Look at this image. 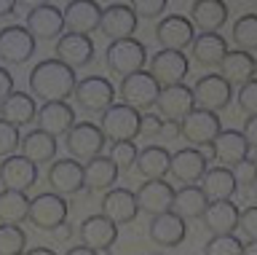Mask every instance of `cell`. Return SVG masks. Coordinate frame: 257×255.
Here are the masks:
<instances>
[{
    "instance_id": "cell-1",
    "label": "cell",
    "mask_w": 257,
    "mask_h": 255,
    "mask_svg": "<svg viewBox=\"0 0 257 255\" xmlns=\"http://www.w3.org/2000/svg\"><path fill=\"white\" fill-rule=\"evenodd\" d=\"M75 70L67 67L59 59H43L30 70V94L35 100L46 102H67V97L75 92Z\"/></svg>"
},
{
    "instance_id": "cell-2",
    "label": "cell",
    "mask_w": 257,
    "mask_h": 255,
    "mask_svg": "<svg viewBox=\"0 0 257 255\" xmlns=\"http://www.w3.org/2000/svg\"><path fill=\"white\" fill-rule=\"evenodd\" d=\"M104 65H107L110 73H115L120 78L142 73L145 65H148V49H145V43L134 41V38L115 41V43L107 46V51H104Z\"/></svg>"
},
{
    "instance_id": "cell-3",
    "label": "cell",
    "mask_w": 257,
    "mask_h": 255,
    "mask_svg": "<svg viewBox=\"0 0 257 255\" xmlns=\"http://www.w3.org/2000/svg\"><path fill=\"white\" fill-rule=\"evenodd\" d=\"M104 142L107 140H104L99 124H91V121H80V124H75L67 134H64L67 153H70V158H75L78 164H88L91 158L102 156Z\"/></svg>"
},
{
    "instance_id": "cell-4",
    "label": "cell",
    "mask_w": 257,
    "mask_h": 255,
    "mask_svg": "<svg viewBox=\"0 0 257 255\" xmlns=\"http://www.w3.org/2000/svg\"><path fill=\"white\" fill-rule=\"evenodd\" d=\"M140 124H142L140 110L128 105H110L102 113L99 129L104 140L110 142H134V137H140Z\"/></svg>"
},
{
    "instance_id": "cell-5",
    "label": "cell",
    "mask_w": 257,
    "mask_h": 255,
    "mask_svg": "<svg viewBox=\"0 0 257 255\" xmlns=\"http://www.w3.org/2000/svg\"><path fill=\"white\" fill-rule=\"evenodd\" d=\"M67 215H70L67 199L54 194V191H46V194H38L35 199H30L27 220L40 231H56L62 223H67Z\"/></svg>"
},
{
    "instance_id": "cell-6",
    "label": "cell",
    "mask_w": 257,
    "mask_h": 255,
    "mask_svg": "<svg viewBox=\"0 0 257 255\" xmlns=\"http://www.w3.org/2000/svg\"><path fill=\"white\" fill-rule=\"evenodd\" d=\"M193 89V100H196L198 110H209V113H220L233 102V86L225 81L220 73H206L201 75Z\"/></svg>"
},
{
    "instance_id": "cell-7",
    "label": "cell",
    "mask_w": 257,
    "mask_h": 255,
    "mask_svg": "<svg viewBox=\"0 0 257 255\" xmlns=\"http://www.w3.org/2000/svg\"><path fill=\"white\" fill-rule=\"evenodd\" d=\"M118 92H120L123 105L140 110V113H142V110H145V113H150V108H156L161 86L156 83V78H153L148 70H142V73L120 78V89Z\"/></svg>"
},
{
    "instance_id": "cell-8",
    "label": "cell",
    "mask_w": 257,
    "mask_h": 255,
    "mask_svg": "<svg viewBox=\"0 0 257 255\" xmlns=\"http://www.w3.org/2000/svg\"><path fill=\"white\" fill-rule=\"evenodd\" d=\"M75 102L78 108H83L86 113H104L112 100H115V89L107 78L102 75H86L75 83Z\"/></svg>"
},
{
    "instance_id": "cell-9",
    "label": "cell",
    "mask_w": 257,
    "mask_h": 255,
    "mask_svg": "<svg viewBox=\"0 0 257 255\" xmlns=\"http://www.w3.org/2000/svg\"><path fill=\"white\" fill-rule=\"evenodd\" d=\"M148 65H150L148 73L156 78V83L161 86V89L182 83L185 78H188V73H190V62H188V57H185L182 51H166V49H161V51H156L148 59Z\"/></svg>"
},
{
    "instance_id": "cell-10",
    "label": "cell",
    "mask_w": 257,
    "mask_h": 255,
    "mask_svg": "<svg viewBox=\"0 0 257 255\" xmlns=\"http://www.w3.org/2000/svg\"><path fill=\"white\" fill-rule=\"evenodd\" d=\"M220 132H222L220 116L209 113V110L196 108L190 116H185L180 121V134L190 142V148H209Z\"/></svg>"
},
{
    "instance_id": "cell-11",
    "label": "cell",
    "mask_w": 257,
    "mask_h": 255,
    "mask_svg": "<svg viewBox=\"0 0 257 255\" xmlns=\"http://www.w3.org/2000/svg\"><path fill=\"white\" fill-rule=\"evenodd\" d=\"M156 41L161 43V49L166 51H182L190 49L193 41H196V33H193V22L182 14H172V17H164L156 25Z\"/></svg>"
},
{
    "instance_id": "cell-12",
    "label": "cell",
    "mask_w": 257,
    "mask_h": 255,
    "mask_svg": "<svg viewBox=\"0 0 257 255\" xmlns=\"http://www.w3.org/2000/svg\"><path fill=\"white\" fill-rule=\"evenodd\" d=\"M24 30L35 38V41H56L64 33V17L62 11L51 3H38L32 6L24 22Z\"/></svg>"
},
{
    "instance_id": "cell-13",
    "label": "cell",
    "mask_w": 257,
    "mask_h": 255,
    "mask_svg": "<svg viewBox=\"0 0 257 255\" xmlns=\"http://www.w3.org/2000/svg\"><path fill=\"white\" fill-rule=\"evenodd\" d=\"M156 108H158V116L164 118L166 124H180L185 116H190L193 110H196L193 89L185 83L166 86V89H161V94H158Z\"/></svg>"
},
{
    "instance_id": "cell-14",
    "label": "cell",
    "mask_w": 257,
    "mask_h": 255,
    "mask_svg": "<svg viewBox=\"0 0 257 255\" xmlns=\"http://www.w3.org/2000/svg\"><path fill=\"white\" fill-rule=\"evenodd\" d=\"M46 183L59 196L80 194L83 191V164H78L75 158H54L46 172Z\"/></svg>"
},
{
    "instance_id": "cell-15",
    "label": "cell",
    "mask_w": 257,
    "mask_h": 255,
    "mask_svg": "<svg viewBox=\"0 0 257 255\" xmlns=\"http://www.w3.org/2000/svg\"><path fill=\"white\" fill-rule=\"evenodd\" d=\"M32 54H35V38L22 25H8L0 30V62L24 65Z\"/></svg>"
},
{
    "instance_id": "cell-16",
    "label": "cell",
    "mask_w": 257,
    "mask_h": 255,
    "mask_svg": "<svg viewBox=\"0 0 257 255\" xmlns=\"http://www.w3.org/2000/svg\"><path fill=\"white\" fill-rule=\"evenodd\" d=\"M54 49H56V59L64 62V65L72 67V70L91 65L94 54H96L91 35H78V33H62L56 38Z\"/></svg>"
},
{
    "instance_id": "cell-17",
    "label": "cell",
    "mask_w": 257,
    "mask_h": 255,
    "mask_svg": "<svg viewBox=\"0 0 257 255\" xmlns=\"http://www.w3.org/2000/svg\"><path fill=\"white\" fill-rule=\"evenodd\" d=\"M137 25H140V19H137V14L132 11V6H126V3H112V6H107V9H102L99 33L107 38L110 43L132 38L134 30H137Z\"/></svg>"
},
{
    "instance_id": "cell-18",
    "label": "cell",
    "mask_w": 257,
    "mask_h": 255,
    "mask_svg": "<svg viewBox=\"0 0 257 255\" xmlns=\"http://www.w3.org/2000/svg\"><path fill=\"white\" fill-rule=\"evenodd\" d=\"M38 183V166L27 161L22 153H14L0 161V188L3 191H27Z\"/></svg>"
},
{
    "instance_id": "cell-19",
    "label": "cell",
    "mask_w": 257,
    "mask_h": 255,
    "mask_svg": "<svg viewBox=\"0 0 257 255\" xmlns=\"http://www.w3.org/2000/svg\"><path fill=\"white\" fill-rule=\"evenodd\" d=\"M244 158H249V145H246L244 134L238 129H222L214 137L212 145H209L206 161H217L220 166H228L230 169L233 164L244 161Z\"/></svg>"
},
{
    "instance_id": "cell-20",
    "label": "cell",
    "mask_w": 257,
    "mask_h": 255,
    "mask_svg": "<svg viewBox=\"0 0 257 255\" xmlns=\"http://www.w3.org/2000/svg\"><path fill=\"white\" fill-rule=\"evenodd\" d=\"M174 191L177 188H172V183H166V180H145L142 186L134 191L137 207H140V212H148L150 218L172 212Z\"/></svg>"
},
{
    "instance_id": "cell-21",
    "label": "cell",
    "mask_w": 257,
    "mask_h": 255,
    "mask_svg": "<svg viewBox=\"0 0 257 255\" xmlns=\"http://www.w3.org/2000/svg\"><path fill=\"white\" fill-rule=\"evenodd\" d=\"M209 161L206 153H201L198 148H180L177 153H172V166H169V175L182 183V186H196V183L206 175Z\"/></svg>"
},
{
    "instance_id": "cell-22",
    "label": "cell",
    "mask_w": 257,
    "mask_h": 255,
    "mask_svg": "<svg viewBox=\"0 0 257 255\" xmlns=\"http://www.w3.org/2000/svg\"><path fill=\"white\" fill-rule=\"evenodd\" d=\"M78 234H80V244L91 247L96 252H107L118 242V226L112 220H107L104 215H88V218H83Z\"/></svg>"
},
{
    "instance_id": "cell-23",
    "label": "cell",
    "mask_w": 257,
    "mask_h": 255,
    "mask_svg": "<svg viewBox=\"0 0 257 255\" xmlns=\"http://www.w3.org/2000/svg\"><path fill=\"white\" fill-rule=\"evenodd\" d=\"M64 27L67 33H78V35H91L94 30H99L102 22V6L94 0H72L64 9Z\"/></svg>"
},
{
    "instance_id": "cell-24",
    "label": "cell",
    "mask_w": 257,
    "mask_h": 255,
    "mask_svg": "<svg viewBox=\"0 0 257 255\" xmlns=\"http://www.w3.org/2000/svg\"><path fill=\"white\" fill-rule=\"evenodd\" d=\"M35 124L40 132L51 134V137H64L75 126V108L67 102H46L38 108Z\"/></svg>"
},
{
    "instance_id": "cell-25",
    "label": "cell",
    "mask_w": 257,
    "mask_h": 255,
    "mask_svg": "<svg viewBox=\"0 0 257 255\" xmlns=\"http://www.w3.org/2000/svg\"><path fill=\"white\" fill-rule=\"evenodd\" d=\"M102 215L107 220H112L115 226L132 223L137 215H140L134 191H128V188H110L107 194L102 196Z\"/></svg>"
},
{
    "instance_id": "cell-26",
    "label": "cell",
    "mask_w": 257,
    "mask_h": 255,
    "mask_svg": "<svg viewBox=\"0 0 257 255\" xmlns=\"http://www.w3.org/2000/svg\"><path fill=\"white\" fill-rule=\"evenodd\" d=\"M238 218H241V210H238L236 202H230V199H225V202H209L206 212L201 215V220H204V226L212 236L236 234Z\"/></svg>"
},
{
    "instance_id": "cell-27",
    "label": "cell",
    "mask_w": 257,
    "mask_h": 255,
    "mask_svg": "<svg viewBox=\"0 0 257 255\" xmlns=\"http://www.w3.org/2000/svg\"><path fill=\"white\" fill-rule=\"evenodd\" d=\"M148 234L158 247H180L185 242V236H188V223L177 218L174 212H164V215L150 218Z\"/></svg>"
},
{
    "instance_id": "cell-28",
    "label": "cell",
    "mask_w": 257,
    "mask_h": 255,
    "mask_svg": "<svg viewBox=\"0 0 257 255\" xmlns=\"http://www.w3.org/2000/svg\"><path fill=\"white\" fill-rule=\"evenodd\" d=\"M118 175H120L118 166L112 164L107 156H96L88 164H83V188L91 191V194H96V191L107 194V191L115 186Z\"/></svg>"
},
{
    "instance_id": "cell-29",
    "label": "cell",
    "mask_w": 257,
    "mask_h": 255,
    "mask_svg": "<svg viewBox=\"0 0 257 255\" xmlns=\"http://www.w3.org/2000/svg\"><path fill=\"white\" fill-rule=\"evenodd\" d=\"M35 116H38L35 97L27 92H14L11 97H6L0 102V118L8 121L11 126H27L35 121Z\"/></svg>"
},
{
    "instance_id": "cell-30",
    "label": "cell",
    "mask_w": 257,
    "mask_h": 255,
    "mask_svg": "<svg viewBox=\"0 0 257 255\" xmlns=\"http://www.w3.org/2000/svg\"><path fill=\"white\" fill-rule=\"evenodd\" d=\"M19 150H22V156L27 158V161H32L35 166L51 164L56 158V137H51V134H46L40 129H32L22 137Z\"/></svg>"
},
{
    "instance_id": "cell-31",
    "label": "cell",
    "mask_w": 257,
    "mask_h": 255,
    "mask_svg": "<svg viewBox=\"0 0 257 255\" xmlns=\"http://www.w3.org/2000/svg\"><path fill=\"white\" fill-rule=\"evenodd\" d=\"M190 22L201 33H217L228 22V6L222 0H196L190 9Z\"/></svg>"
},
{
    "instance_id": "cell-32",
    "label": "cell",
    "mask_w": 257,
    "mask_h": 255,
    "mask_svg": "<svg viewBox=\"0 0 257 255\" xmlns=\"http://www.w3.org/2000/svg\"><path fill=\"white\" fill-rule=\"evenodd\" d=\"M236 178L228 166H209L206 175L201 178V191L206 194L209 202H225V199L236 196Z\"/></svg>"
},
{
    "instance_id": "cell-33",
    "label": "cell",
    "mask_w": 257,
    "mask_h": 255,
    "mask_svg": "<svg viewBox=\"0 0 257 255\" xmlns=\"http://www.w3.org/2000/svg\"><path fill=\"white\" fill-rule=\"evenodd\" d=\"M209 207V199L206 194L201 191V186H182L174 191V202H172V212L177 218H182L185 223L188 220H196L206 212Z\"/></svg>"
},
{
    "instance_id": "cell-34",
    "label": "cell",
    "mask_w": 257,
    "mask_h": 255,
    "mask_svg": "<svg viewBox=\"0 0 257 255\" xmlns=\"http://www.w3.org/2000/svg\"><path fill=\"white\" fill-rule=\"evenodd\" d=\"M193 59L204 67H220V62L228 54V41L220 33H201L193 41Z\"/></svg>"
},
{
    "instance_id": "cell-35",
    "label": "cell",
    "mask_w": 257,
    "mask_h": 255,
    "mask_svg": "<svg viewBox=\"0 0 257 255\" xmlns=\"http://www.w3.org/2000/svg\"><path fill=\"white\" fill-rule=\"evenodd\" d=\"M134 166L145 180H164L169 175V166H172V153L161 145H148L137 153Z\"/></svg>"
},
{
    "instance_id": "cell-36",
    "label": "cell",
    "mask_w": 257,
    "mask_h": 255,
    "mask_svg": "<svg viewBox=\"0 0 257 255\" xmlns=\"http://www.w3.org/2000/svg\"><path fill=\"white\" fill-rule=\"evenodd\" d=\"M220 75L230 86L233 83H238V86L249 83L254 78V57H252V54H246V51H238V49L228 51V54H225V59L220 62Z\"/></svg>"
},
{
    "instance_id": "cell-37",
    "label": "cell",
    "mask_w": 257,
    "mask_h": 255,
    "mask_svg": "<svg viewBox=\"0 0 257 255\" xmlns=\"http://www.w3.org/2000/svg\"><path fill=\"white\" fill-rule=\"evenodd\" d=\"M30 212V199L22 191H0V223L19 226L27 220Z\"/></svg>"
},
{
    "instance_id": "cell-38",
    "label": "cell",
    "mask_w": 257,
    "mask_h": 255,
    "mask_svg": "<svg viewBox=\"0 0 257 255\" xmlns=\"http://www.w3.org/2000/svg\"><path fill=\"white\" fill-rule=\"evenodd\" d=\"M233 41L238 51H257V14H244L233 25Z\"/></svg>"
},
{
    "instance_id": "cell-39",
    "label": "cell",
    "mask_w": 257,
    "mask_h": 255,
    "mask_svg": "<svg viewBox=\"0 0 257 255\" xmlns=\"http://www.w3.org/2000/svg\"><path fill=\"white\" fill-rule=\"evenodd\" d=\"M24 247H27L24 228L0 223V255H24Z\"/></svg>"
},
{
    "instance_id": "cell-40",
    "label": "cell",
    "mask_w": 257,
    "mask_h": 255,
    "mask_svg": "<svg viewBox=\"0 0 257 255\" xmlns=\"http://www.w3.org/2000/svg\"><path fill=\"white\" fill-rule=\"evenodd\" d=\"M204 255H244V242L236 234L212 236L204 247Z\"/></svg>"
},
{
    "instance_id": "cell-41",
    "label": "cell",
    "mask_w": 257,
    "mask_h": 255,
    "mask_svg": "<svg viewBox=\"0 0 257 255\" xmlns=\"http://www.w3.org/2000/svg\"><path fill=\"white\" fill-rule=\"evenodd\" d=\"M137 153H140V148L134 142H110L107 158L118 166V172H128L137 164Z\"/></svg>"
},
{
    "instance_id": "cell-42",
    "label": "cell",
    "mask_w": 257,
    "mask_h": 255,
    "mask_svg": "<svg viewBox=\"0 0 257 255\" xmlns=\"http://www.w3.org/2000/svg\"><path fill=\"white\" fill-rule=\"evenodd\" d=\"M19 142H22V132L19 126H11L8 121L0 118V158H8L19 150Z\"/></svg>"
},
{
    "instance_id": "cell-43",
    "label": "cell",
    "mask_w": 257,
    "mask_h": 255,
    "mask_svg": "<svg viewBox=\"0 0 257 255\" xmlns=\"http://www.w3.org/2000/svg\"><path fill=\"white\" fill-rule=\"evenodd\" d=\"M236 102L238 108L249 116H257V78H252L249 83L238 86V94H236Z\"/></svg>"
},
{
    "instance_id": "cell-44",
    "label": "cell",
    "mask_w": 257,
    "mask_h": 255,
    "mask_svg": "<svg viewBox=\"0 0 257 255\" xmlns=\"http://www.w3.org/2000/svg\"><path fill=\"white\" fill-rule=\"evenodd\" d=\"M230 172H233V178H236V186H241V188L257 186V166L249 161V158H244V161H238V164H233Z\"/></svg>"
},
{
    "instance_id": "cell-45",
    "label": "cell",
    "mask_w": 257,
    "mask_h": 255,
    "mask_svg": "<svg viewBox=\"0 0 257 255\" xmlns=\"http://www.w3.org/2000/svg\"><path fill=\"white\" fill-rule=\"evenodd\" d=\"M132 11L137 14V19H158L166 11V0H134Z\"/></svg>"
},
{
    "instance_id": "cell-46",
    "label": "cell",
    "mask_w": 257,
    "mask_h": 255,
    "mask_svg": "<svg viewBox=\"0 0 257 255\" xmlns=\"http://www.w3.org/2000/svg\"><path fill=\"white\" fill-rule=\"evenodd\" d=\"M238 231L244 234L246 239H257V204L241 210V218H238Z\"/></svg>"
},
{
    "instance_id": "cell-47",
    "label": "cell",
    "mask_w": 257,
    "mask_h": 255,
    "mask_svg": "<svg viewBox=\"0 0 257 255\" xmlns=\"http://www.w3.org/2000/svg\"><path fill=\"white\" fill-rule=\"evenodd\" d=\"M161 132H164V118L158 113H142V124H140V134L145 137H161Z\"/></svg>"
},
{
    "instance_id": "cell-48",
    "label": "cell",
    "mask_w": 257,
    "mask_h": 255,
    "mask_svg": "<svg viewBox=\"0 0 257 255\" xmlns=\"http://www.w3.org/2000/svg\"><path fill=\"white\" fill-rule=\"evenodd\" d=\"M241 134H244L246 145L249 150H257V116H249L244 121V129H241Z\"/></svg>"
},
{
    "instance_id": "cell-49",
    "label": "cell",
    "mask_w": 257,
    "mask_h": 255,
    "mask_svg": "<svg viewBox=\"0 0 257 255\" xmlns=\"http://www.w3.org/2000/svg\"><path fill=\"white\" fill-rule=\"evenodd\" d=\"M14 94V75L6 67H0V102Z\"/></svg>"
},
{
    "instance_id": "cell-50",
    "label": "cell",
    "mask_w": 257,
    "mask_h": 255,
    "mask_svg": "<svg viewBox=\"0 0 257 255\" xmlns=\"http://www.w3.org/2000/svg\"><path fill=\"white\" fill-rule=\"evenodd\" d=\"M64 255H99V252L91 250V247H86V244H75V247H70Z\"/></svg>"
},
{
    "instance_id": "cell-51",
    "label": "cell",
    "mask_w": 257,
    "mask_h": 255,
    "mask_svg": "<svg viewBox=\"0 0 257 255\" xmlns=\"http://www.w3.org/2000/svg\"><path fill=\"white\" fill-rule=\"evenodd\" d=\"M54 236L59 239V242H67V239L72 236V228H70V223H62V226L54 231Z\"/></svg>"
},
{
    "instance_id": "cell-52",
    "label": "cell",
    "mask_w": 257,
    "mask_h": 255,
    "mask_svg": "<svg viewBox=\"0 0 257 255\" xmlns=\"http://www.w3.org/2000/svg\"><path fill=\"white\" fill-rule=\"evenodd\" d=\"M16 11V3L14 0H0V19L8 17V14H14Z\"/></svg>"
},
{
    "instance_id": "cell-53",
    "label": "cell",
    "mask_w": 257,
    "mask_h": 255,
    "mask_svg": "<svg viewBox=\"0 0 257 255\" xmlns=\"http://www.w3.org/2000/svg\"><path fill=\"white\" fill-rule=\"evenodd\" d=\"M161 134H164V137H177V134H180V124H166L164 121V132H161Z\"/></svg>"
},
{
    "instance_id": "cell-54",
    "label": "cell",
    "mask_w": 257,
    "mask_h": 255,
    "mask_svg": "<svg viewBox=\"0 0 257 255\" xmlns=\"http://www.w3.org/2000/svg\"><path fill=\"white\" fill-rule=\"evenodd\" d=\"M24 255H56L51 247H32V250H27Z\"/></svg>"
},
{
    "instance_id": "cell-55",
    "label": "cell",
    "mask_w": 257,
    "mask_h": 255,
    "mask_svg": "<svg viewBox=\"0 0 257 255\" xmlns=\"http://www.w3.org/2000/svg\"><path fill=\"white\" fill-rule=\"evenodd\" d=\"M244 255H257V239H249L244 244Z\"/></svg>"
},
{
    "instance_id": "cell-56",
    "label": "cell",
    "mask_w": 257,
    "mask_h": 255,
    "mask_svg": "<svg viewBox=\"0 0 257 255\" xmlns=\"http://www.w3.org/2000/svg\"><path fill=\"white\" fill-rule=\"evenodd\" d=\"M249 161H252L257 166V150H249Z\"/></svg>"
},
{
    "instance_id": "cell-57",
    "label": "cell",
    "mask_w": 257,
    "mask_h": 255,
    "mask_svg": "<svg viewBox=\"0 0 257 255\" xmlns=\"http://www.w3.org/2000/svg\"><path fill=\"white\" fill-rule=\"evenodd\" d=\"M254 78H257V59H254Z\"/></svg>"
}]
</instances>
